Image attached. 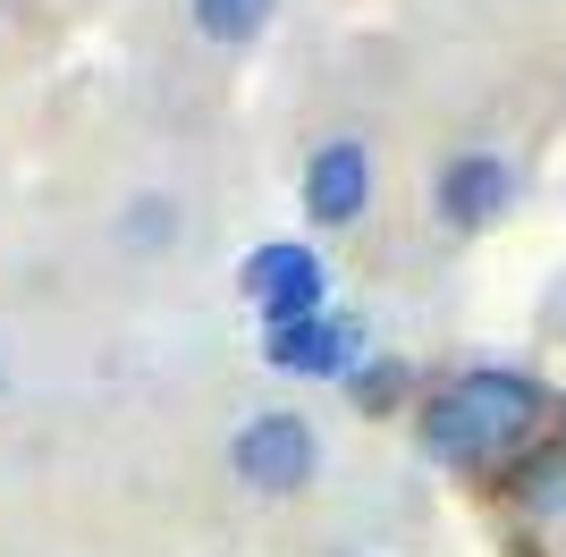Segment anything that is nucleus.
<instances>
[{
  "instance_id": "obj_1",
  "label": "nucleus",
  "mask_w": 566,
  "mask_h": 557,
  "mask_svg": "<svg viewBox=\"0 0 566 557\" xmlns=\"http://www.w3.org/2000/svg\"><path fill=\"white\" fill-rule=\"evenodd\" d=\"M549 414V397L533 371H457L449 389L423 397V414H415V440L423 456L457 464V473H491V464H516L524 440H533V422Z\"/></svg>"
},
{
  "instance_id": "obj_10",
  "label": "nucleus",
  "mask_w": 566,
  "mask_h": 557,
  "mask_svg": "<svg viewBox=\"0 0 566 557\" xmlns=\"http://www.w3.org/2000/svg\"><path fill=\"white\" fill-rule=\"evenodd\" d=\"M169 237H178V203L144 195V203L127 211V245H169Z\"/></svg>"
},
{
  "instance_id": "obj_8",
  "label": "nucleus",
  "mask_w": 566,
  "mask_h": 557,
  "mask_svg": "<svg viewBox=\"0 0 566 557\" xmlns=\"http://www.w3.org/2000/svg\"><path fill=\"white\" fill-rule=\"evenodd\" d=\"M406 389H415V371H406V355H364V364L347 371V397L355 414H398Z\"/></svg>"
},
{
  "instance_id": "obj_9",
  "label": "nucleus",
  "mask_w": 566,
  "mask_h": 557,
  "mask_svg": "<svg viewBox=\"0 0 566 557\" xmlns=\"http://www.w3.org/2000/svg\"><path fill=\"white\" fill-rule=\"evenodd\" d=\"M507 490H516L524 507H566V440L558 448H524L516 464H507Z\"/></svg>"
},
{
  "instance_id": "obj_5",
  "label": "nucleus",
  "mask_w": 566,
  "mask_h": 557,
  "mask_svg": "<svg viewBox=\"0 0 566 557\" xmlns=\"http://www.w3.org/2000/svg\"><path fill=\"white\" fill-rule=\"evenodd\" d=\"M364 203H373V153H364L355 136L313 144V161H305V211H313V229H355Z\"/></svg>"
},
{
  "instance_id": "obj_11",
  "label": "nucleus",
  "mask_w": 566,
  "mask_h": 557,
  "mask_svg": "<svg viewBox=\"0 0 566 557\" xmlns=\"http://www.w3.org/2000/svg\"><path fill=\"white\" fill-rule=\"evenodd\" d=\"M558 440H566V406H558Z\"/></svg>"
},
{
  "instance_id": "obj_7",
  "label": "nucleus",
  "mask_w": 566,
  "mask_h": 557,
  "mask_svg": "<svg viewBox=\"0 0 566 557\" xmlns=\"http://www.w3.org/2000/svg\"><path fill=\"white\" fill-rule=\"evenodd\" d=\"M187 9H195V34H203V43L245 51V43H262V25H271L280 0H187Z\"/></svg>"
},
{
  "instance_id": "obj_4",
  "label": "nucleus",
  "mask_w": 566,
  "mask_h": 557,
  "mask_svg": "<svg viewBox=\"0 0 566 557\" xmlns=\"http://www.w3.org/2000/svg\"><path fill=\"white\" fill-rule=\"evenodd\" d=\"M262 364L287 371V380H347L364 364V322L355 313H313V322H287L262 338Z\"/></svg>"
},
{
  "instance_id": "obj_3",
  "label": "nucleus",
  "mask_w": 566,
  "mask_h": 557,
  "mask_svg": "<svg viewBox=\"0 0 566 557\" xmlns=\"http://www.w3.org/2000/svg\"><path fill=\"white\" fill-rule=\"evenodd\" d=\"M237 287H245V304H254L271 329H287V322H313V313H322L331 262L313 254V245H296V237H271V245H254V254L237 262Z\"/></svg>"
},
{
  "instance_id": "obj_2",
  "label": "nucleus",
  "mask_w": 566,
  "mask_h": 557,
  "mask_svg": "<svg viewBox=\"0 0 566 557\" xmlns=\"http://www.w3.org/2000/svg\"><path fill=\"white\" fill-rule=\"evenodd\" d=\"M229 473L245 490H262V498H287V490H305L313 473H322V440H313L305 414H254L245 431L229 440Z\"/></svg>"
},
{
  "instance_id": "obj_6",
  "label": "nucleus",
  "mask_w": 566,
  "mask_h": 557,
  "mask_svg": "<svg viewBox=\"0 0 566 557\" xmlns=\"http://www.w3.org/2000/svg\"><path fill=\"white\" fill-rule=\"evenodd\" d=\"M431 203H440V220L449 229H491L499 211L516 203V169L499 161V153H457L449 169H440V186H431Z\"/></svg>"
}]
</instances>
